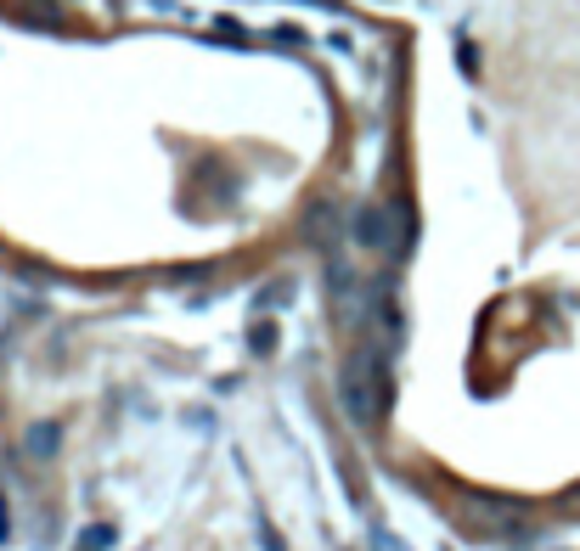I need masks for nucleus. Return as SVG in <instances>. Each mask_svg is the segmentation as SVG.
<instances>
[{"mask_svg":"<svg viewBox=\"0 0 580 551\" xmlns=\"http://www.w3.org/2000/svg\"><path fill=\"white\" fill-rule=\"evenodd\" d=\"M338 405L356 428H372L378 423V354H349L344 372H338Z\"/></svg>","mask_w":580,"mask_h":551,"instance_id":"1","label":"nucleus"},{"mask_svg":"<svg viewBox=\"0 0 580 551\" xmlns=\"http://www.w3.org/2000/svg\"><path fill=\"white\" fill-rule=\"evenodd\" d=\"M395 209H383V203H361L356 209V225H349V237H356L361 248H372V253H395L400 248V231H395Z\"/></svg>","mask_w":580,"mask_h":551,"instance_id":"2","label":"nucleus"},{"mask_svg":"<svg viewBox=\"0 0 580 551\" xmlns=\"http://www.w3.org/2000/svg\"><path fill=\"white\" fill-rule=\"evenodd\" d=\"M57 444H62V428H57V423H35V428L23 434V456H28V462H51Z\"/></svg>","mask_w":580,"mask_h":551,"instance_id":"3","label":"nucleus"}]
</instances>
